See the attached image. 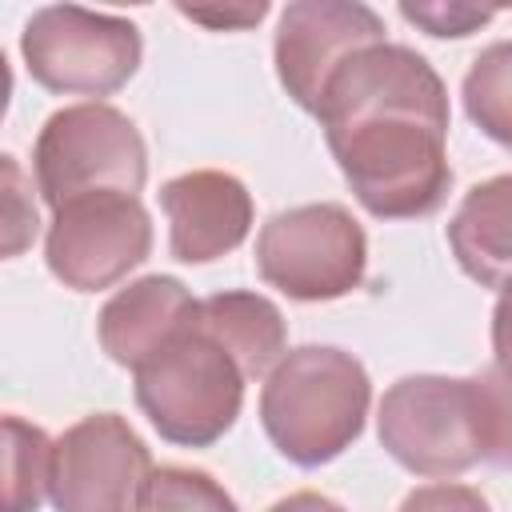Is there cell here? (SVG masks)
<instances>
[{
    "instance_id": "cell-1",
    "label": "cell",
    "mask_w": 512,
    "mask_h": 512,
    "mask_svg": "<svg viewBox=\"0 0 512 512\" xmlns=\"http://www.w3.org/2000/svg\"><path fill=\"white\" fill-rule=\"evenodd\" d=\"M316 120L368 216L424 220L448 200V88L416 48L384 40L352 56Z\"/></svg>"
},
{
    "instance_id": "cell-2",
    "label": "cell",
    "mask_w": 512,
    "mask_h": 512,
    "mask_svg": "<svg viewBox=\"0 0 512 512\" xmlns=\"http://www.w3.org/2000/svg\"><path fill=\"white\" fill-rule=\"evenodd\" d=\"M372 404L364 364L336 344L284 352L260 388V424L272 448L296 468H320L348 452Z\"/></svg>"
},
{
    "instance_id": "cell-3",
    "label": "cell",
    "mask_w": 512,
    "mask_h": 512,
    "mask_svg": "<svg viewBox=\"0 0 512 512\" xmlns=\"http://www.w3.org/2000/svg\"><path fill=\"white\" fill-rule=\"evenodd\" d=\"M136 404L176 448L216 444L244 408V368L196 320L136 372Z\"/></svg>"
},
{
    "instance_id": "cell-4",
    "label": "cell",
    "mask_w": 512,
    "mask_h": 512,
    "mask_svg": "<svg viewBox=\"0 0 512 512\" xmlns=\"http://www.w3.org/2000/svg\"><path fill=\"white\" fill-rule=\"evenodd\" d=\"M32 172L52 212L84 196H140L148 144L120 108L84 100L44 120L32 144Z\"/></svg>"
},
{
    "instance_id": "cell-5",
    "label": "cell",
    "mask_w": 512,
    "mask_h": 512,
    "mask_svg": "<svg viewBox=\"0 0 512 512\" xmlns=\"http://www.w3.org/2000/svg\"><path fill=\"white\" fill-rule=\"evenodd\" d=\"M256 272L268 288L284 292L288 300H340L364 284L368 236L344 204H296L276 212L260 228Z\"/></svg>"
},
{
    "instance_id": "cell-6",
    "label": "cell",
    "mask_w": 512,
    "mask_h": 512,
    "mask_svg": "<svg viewBox=\"0 0 512 512\" xmlns=\"http://www.w3.org/2000/svg\"><path fill=\"white\" fill-rule=\"evenodd\" d=\"M384 452L412 476L452 480L484 460L472 376H400L376 416Z\"/></svg>"
},
{
    "instance_id": "cell-7",
    "label": "cell",
    "mask_w": 512,
    "mask_h": 512,
    "mask_svg": "<svg viewBox=\"0 0 512 512\" xmlns=\"http://www.w3.org/2000/svg\"><path fill=\"white\" fill-rule=\"evenodd\" d=\"M20 56L32 80L56 96H112L136 76L144 40L124 16L52 4L24 24Z\"/></svg>"
},
{
    "instance_id": "cell-8",
    "label": "cell",
    "mask_w": 512,
    "mask_h": 512,
    "mask_svg": "<svg viewBox=\"0 0 512 512\" xmlns=\"http://www.w3.org/2000/svg\"><path fill=\"white\" fill-rule=\"evenodd\" d=\"M152 472L136 428L116 412H92L56 436L48 500L56 512H140Z\"/></svg>"
},
{
    "instance_id": "cell-9",
    "label": "cell",
    "mask_w": 512,
    "mask_h": 512,
    "mask_svg": "<svg viewBox=\"0 0 512 512\" xmlns=\"http://www.w3.org/2000/svg\"><path fill=\"white\" fill-rule=\"evenodd\" d=\"M152 252V216L140 196H84L52 212L48 272L72 292H104Z\"/></svg>"
},
{
    "instance_id": "cell-10",
    "label": "cell",
    "mask_w": 512,
    "mask_h": 512,
    "mask_svg": "<svg viewBox=\"0 0 512 512\" xmlns=\"http://www.w3.org/2000/svg\"><path fill=\"white\" fill-rule=\"evenodd\" d=\"M384 44V20L356 0H292L276 24V76L284 92L316 116L332 76L360 52Z\"/></svg>"
},
{
    "instance_id": "cell-11",
    "label": "cell",
    "mask_w": 512,
    "mask_h": 512,
    "mask_svg": "<svg viewBox=\"0 0 512 512\" xmlns=\"http://www.w3.org/2000/svg\"><path fill=\"white\" fill-rule=\"evenodd\" d=\"M168 248L180 264H212L236 252L252 232V192L232 172L196 168L160 188Z\"/></svg>"
},
{
    "instance_id": "cell-12",
    "label": "cell",
    "mask_w": 512,
    "mask_h": 512,
    "mask_svg": "<svg viewBox=\"0 0 512 512\" xmlns=\"http://www.w3.org/2000/svg\"><path fill=\"white\" fill-rule=\"evenodd\" d=\"M200 320V300L176 276H140L120 288L96 316V336L108 360L120 368H140L180 332Z\"/></svg>"
},
{
    "instance_id": "cell-13",
    "label": "cell",
    "mask_w": 512,
    "mask_h": 512,
    "mask_svg": "<svg viewBox=\"0 0 512 512\" xmlns=\"http://www.w3.org/2000/svg\"><path fill=\"white\" fill-rule=\"evenodd\" d=\"M448 248L480 288H504L512 280V172L464 192L448 220Z\"/></svg>"
},
{
    "instance_id": "cell-14",
    "label": "cell",
    "mask_w": 512,
    "mask_h": 512,
    "mask_svg": "<svg viewBox=\"0 0 512 512\" xmlns=\"http://www.w3.org/2000/svg\"><path fill=\"white\" fill-rule=\"evenodd\" d=\"M200 324L204 332L224 344V352L244 368L248 380L268 376L288 348V324L280 308L260 292H216L200 300Z\"/></svg>"
},
{
    "instance_id": "cell-15",
    "label": "cell",
    "mask_w": 512,
    "mask_h": 512,
    "mask_svg": "<svg viewBox=\"0 0 512 512\" xmlns=\"http://www.w3.org/2000/svg\"><path fill=\"white\" fill-rule=\"evenodd\" d=\"M52 452L44 428L4 416V512H40L52 488Z\"/></svg>"
},
{
    "instance_id": "cell-16",
    "label": "cell",
    "mask_w": 512,
    "mask_h": 512,
    "mask_svg": "<svg viewBox=\"0 0 512 512\" xmlns=\"http://www.w3.org/2000/svg\"><path fill=\"white\" fill-rule=\"evenodd\" d=\"M460 96L468 120L500 148H512V40H496L472 60Z\"/></svg>"
},
{
    "instance_id": "cell-17",
    "label": "cell",
    "mask_w": 512,
    "mask_h": 512,
    "mask_svg": "<svg viewBox=\"0 0 512 512\" xmlns=\"http://www.w3.org/2000/svg\"><path fill=\"white\" fill-rule=\"evenodd\" d=\"M140 512H240V508L224 492V484L212 480L208 472L164 464L152 472L140 496Z\"/></svg>"
},
{
    "instance_id": "cell-18",
    "label": "cell",
    "mask_w": 512,
    "mask_h": 512,
    "mask_svg": "<svg viewBox=\"0 0 512 512\" xmlns=\"http://www.w3.org/2000/svg\"><path fill=\"white\" fill-rule=\"evenodd\" d=\"M476 404H480V452L484 464L512 468V376L500 368L476 372Z\"/></svg>"
},
{
    "instance_id": "cell-19",
    "label": "cell",
    "mask_w": 512,
    "mask_h": 512,
    "mask_svg": "<svg viewBox=\"0 0 512 512\" xmlns=\"http://www.w3.org/2000/svg\"><path fill=\"white\" fill-rule=\"evenodd\" d=\"M400 16L420 24L428 36H440V40H448V36L460 40V36H468L492 20L488 8H472V4H400Z\"/></svg>"
},
{
    "instance_id": "cell-20",
    "label": "cell",
    "mask_w": 512,
    "mask_h": 512,
    "mask_svg": "<svg viewBox=\"0 0 512 512\" xmlns=\"http://www.w3.org/2000/svg\"><path fill=\"white\" fill-rule=\"evenodd\" d=\"M4 256H16L24 252V244H32L36 236V208L32 200L24 196V176L16 168L12 156H4Z\"/></svg>"
},
{
    "instance_id": "cell-21",
    "label": "cell",
    "mask_w": 512,
    "mask_h": 512,
    "mask_svg": "<svg viewBox=\"0 0 512 512\" xmlns=\"http://www.w3.org/2000/svg\"><path fill=\"white\" fill-rule=\"evenodd\" d=\"M396 512H492V508H488V500H484L476 488L440 480V484H420V488H412Z\"/></svg>"
},
{
    "instance_id": "cell-22",
    "label": "cell",
    "mask_w": 512,
    "mask_h": 512,
    "mask_svg": "<svg viewBox=\"0 0 512 512\" xmlns=\"http://www.w3.org/2000/svg\"><path fill=\"white\" fill-rule=\"evenodd\" d=\"M492 356L496 368L512 376V280L500 288V300L492 308Z\"/></svg>"
},
{
    "instance_id": "cell-23",
    "label": "cell",
    "mask_w": 512,
    "mask_h": 512,
    "mask_svg": "<svg viewBox=\"0 0 512 512\" xmlns=\"http://www.w3.org/2000/svg\"><path fill=\"white\" fill-rule=\"evenodd\" d=\"M188 20H200V24H212V28H248L256 24L268 4H248V8H224V12H212V8H180Z\"/></svg>"
},
{
    "instance_id": "cell-24",
    "label": "cell",
    "mask_w": 512,
    "mask_h": 512,
    "mask_svg": "<svg viewBox=\"0 0 512 512\" xmlns=\"http://www.w3.org/2000/svg\"><path fill=\"white\" fill-rule=\"evenodd\" d=\"M268 512H344L336 500L320 496V492H292L284 500H276Z\"/></svg>"
}]
</instances>
